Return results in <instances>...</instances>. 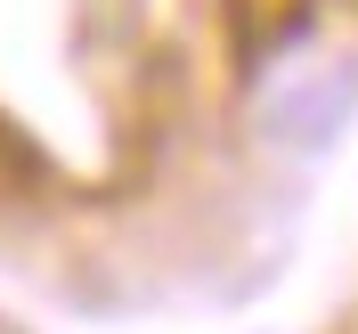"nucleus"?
Here are the masks:
<instances>
[{"mask_svg":"<svg viewBox=\"0 0 358 334\" xmlns=\"http://www.w3.org/2000/svg\"><path fill=\"white\" fill-rule=\"evenodd\" d=\"M358 106V57H310V66H277L261 98V131L277 147H326Z\"/></svg>","mask_w":358,"mask_h":334,"instance_id":"nucleus-1","label":"nucleus"}]
</instances>
